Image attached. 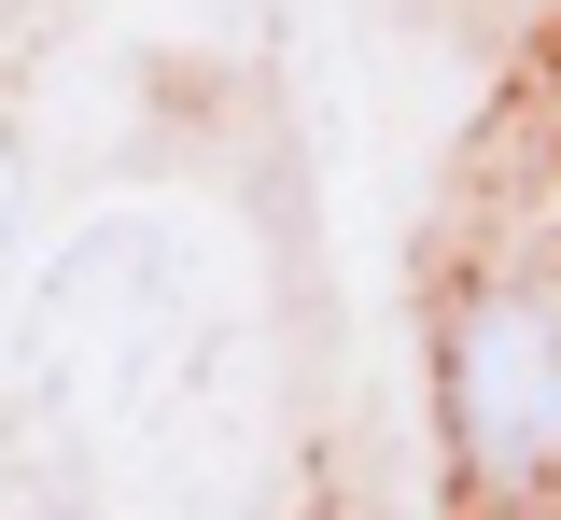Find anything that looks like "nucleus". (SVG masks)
<instances>
[{
	"instance_id": "f257e3e1",
	"label": "nucleus",
	"mask_w": 561,
	"mask_h": 520,
	"mask_svg": "<svg viewBox=\"0 0 561 520\" xmlns=\"http://www.w3.org/2000/svg\"><path fill=\"white\" fill-rule=\"evenodd\" d=\"M449 422H463V464L478 478H534L561 450V338L519 296L463 309V352H449Z\"/></svg>"
},
{
	"instance_id": "f03ea898",
	"label": "nucleus",
	"mask_w": 561,
	"mask_h": 520,
	"mask_svg": "<svg viewBox=\"0 0 561 520\" xmlns=\"http://www.w3.org/2000/svg\"><path fill=\"white\" fill-rule=\"evenodd\" d=\"M0 197H14V155H0Z\"/></svg>"
}]
</instances>
